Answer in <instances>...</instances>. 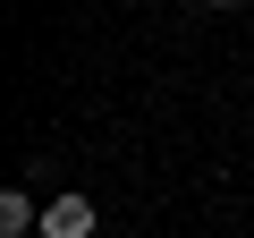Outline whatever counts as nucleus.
I'll list each match as a JSON object with an SVG mask.
<instances>
[{"instance_id": "f03ea898", "label": "nucleus", "mask_w": 254, "mask_h": 238, "mask_svg": "<svg viewBox=\"0 0 254 238\" xmlns=\"http://www.w3.org/2000/svg\"><path fill=\"white\" fill-rule=\"evenodd\" d=\"M0 230H9V238H26V230H43V213H34V196H0Z\"/></svg>"}, {"instance_id": "f257e3e1", "label": "nucleus", "mask_w": 254, "mask_h": 238, "mask_svg": "<svg viewBox=\"0 0 254 238\" xmlns=\"http://www.w3.org/2000/svg\"><path fill=\"white\" fill-rule=\"evenodd\" d=\"M43 238H93V204L85 196H51L43 204Z\"/></svg>"}, {"instance_id": "7ed1b4c3", "label": "nucleus", "mask_w": 254, "mask_h": 238, "mask_svg": "<svg viewBox=\"0 0 254 238\" xmlns=\"http://www.w3.org/2000/svg\"><path fill=\"white\" fill-rule=\"evenodd\" d=\"M212 9H229V0H212Z\"/></svg>"}]
</instances>
